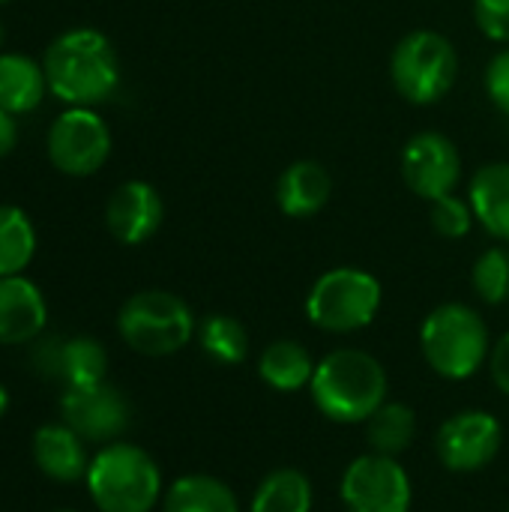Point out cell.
Wrapping results in <instances>:
<instances>
[{"label":"cell","instance_id":"cell-28","mask_svg":"<svg viewBox=\"0 0 509 512\" xmlns=\"http://www.w3.org/2000/svg\"><path fill=\"white\" fill-rule=\"evenodd\" d=\"M474 18L492 42H509V0H474Z\"/></svg>","mask_w":509,"mask_h":512},{"label":"cell","instance_id":"cell-10","mask_svg":"<svg viewBox=\"0 0 509 512\" xmlns=\"http://www.w3.org/2000/svg\"><path fill=\"white\" fill-rule=\"evenodd\" d=\"M63 423L87 444H114L129 429V402L108 381L87 387H66L60 399Z\"/></svg>","mask_w":509,"mask_h":512},{"label":"cell","instance_id":"cell-15","mask_svg":"<svg viewBox=\"0 0 509 512\" xmlns=\"http://www.w3.org/2000/svg\"><path fill=\"white\" fill-rule=\"evenodd\" d=\"M48 321L42 291L24 276H0V345H30Z\"/></svg>","mask_w":509,"mask_h":512},{"label":"cell","instance_id":"cell-11","mask_svg":"<svg viewBox=\"0 0 509 512\" xmlns=\"http://www.w3.org/2000/svg\"><path fill=\"white\" fill-rule=\"evenodd\" d=\"M30 366L39 378L66 387H87L105 381L108 351L90 336H39L30 342Z\"/></svg>","mask_w":509,"mask_h":512},{"label":"cell","instance_id":"cell-26","mask_svg":"<svg viewBox=\"0 0 509 512\" xmlns=\"http://www.w3.org/2000/svg\"><path fill=\"white\" fill-rule=\"evenodd\" d=\"M471 285L477 297L489 306H501L509 300V249L507 246H492L486 249L474 270H471Z\"/></svg>","mask_w":509,"mask_h":512},{"label":"cell","instance_id":"cell-13","mask_svg":"<svg viewBox=\"0 0 509 512\" xmlns=\"http://www.w3.org/2000/svg\"><path fill=\"white\" fill-rule=\"evenodd\" d=\"M402 177L426 201L453 195L462 177L459 147L441 132H417L402 150Z\"/></svg>","mask_w":509,"mask_h":512},{"label":"cell","instance_id":"cell-21","mask_svg":"<svg viewBox=\"0 0 509 512\" xmlns=\"http://www.w3.org/2000/svg\"><path fill=\"white\" fill-rule=\"evenodd\" d=\"M165 512H240L234 489L207 474H189L171 483L162 501Z\"/></svg>","mask_w":509,"mask_h":512},{"label":"cell","instance_id":"cell-6","mask_svg":"<svg viewBox=\"0 0 509 512\" xmlns=\"http://www.w3.org/2000/svg\"><path fill=\"white\" fill-rule=\"evenodd\" d=\"M390 78L399 96L411 105H435L459 78V54L444 33L414 30L393 48Z\"/></svg>","mask_w":509,"mask_h":512},{"label":"cell","instance_id":"cell-34","mask_svg":"<svg viewBox=\"0 0 509 512\" xmlns=\"http://www.w3.org/2000/svg\"><path fill=\"white\" fill-rule=\"evenodd\" d=\"M57 512H75V510H57Z\"/></svg>","mask_w":509,"mask_h":512},{"label":"cell","instance_id":"cell-20","mask_svg":"<svg viewBox=\"0 0 509 512\" xmlns=\"http://www.w3.org/2000/svg\"><path fill=\"white\" fill-rule=\"evenodd\" d=\"M45 69L24 54H0V108L9 114L33 111L45 96Z\"/></svg>","mask_w":509,"mask_h":512},{"label":"cell","instance_id":"cell-9","mask_svg":"<svg viewBox=\"0 0 509 512\" xmlns=\"http://www.w3.org/2000/svg\"><path fill=\"white\" fill-rule=\"evenodd\" d=\"M111 156V132L90 108L63 111L48 129V159L69 177L96 174Z\"/></svg>","mask_w":509,"mask_h":512},{"label":"cell","instance_id":"cell-33","mask_svg":"<svg viewBox=\"0 0 509 512\" xmlns=\"http://www.w3.org/2000/svg\"><path fill=\"white\" fill-rule=\"evenodd\" d=\"M0 42H3V30H0Z\"/></svg>","mask_w":509,"mask_h":512},{"label":"cell","instance_id":"cell-1","mask_svg":"<svg viewBox=\"0 0 509 512\" xmlns=\"http://www.w3.org/2000/svg\"><path fill=\"white\" fill-rule=\"evenodd\" d=\"M48 87L72 108L105 102L120 84V60L105 33L78 27L60 33L42 60Z\"/></svg>","mask_w":509,"mask_h":512},{"label":"cell","instance_id":"cell-5","mask_svg":"<svg viewBox=\"0 0 509 512\" xmlns=\"http://www.w3.org/2000/svg\"><path fill=\"white\" fill-rule=\"evenodd\" d=\"M120 339L144 357H171L183 351L195 336V315L171 291H138L117 315Z\"/></svg>","mask_w":509,"mask_h":512},{"label":"cell","instance_id":"cell-18","mask_svg":"<svg viewBox=\"0 0 509 512\" xmlns=\"http://www.w3.org/2000/svg\"><path fill=\"white\" fill-rule=\"evenodd\" d=\"M468 204L474 219L495 237L509 243V162L483 165L471 177Z\"/></svg>","mask_w":509,"mask_h":512},{"label":"cell","instance_id":"cell-23","mask_svg":"<svg viewBox=\"0 0 509 512\" xmlns=\"http://www.w3.org/2000/svg\"><path fill=\"white\" fill-rule=\"evenodd\" d=\"M36 231L24 210L0 204V276H21L33 261Z\"/></svg>","mask_w":509,"mask_h":512},{"label":"cell","instance_id":"cell-4","mask_svg":"<svg viewBox=\"0 0 509 512\" xmlns=\"http://www.w3.org/2000/svg\"><path fill=\"white\" fill-rule=\"evenodd\" d=\"M420 348L426 363L447 381L474 378L492 354L486 321L465 303L432 309L420 327Z\"/></svg>","mask_w":509,"mask_h":512},{"label":"cell","instance_id":"cell-30","mask_svg":"<svg viewBox=\"0 0 509 512\" xmlns=\"http://www.w3.org/2000/svg\"><path fill=\"white\" fill-rule=\"evenodd\" d=\"M489 363H492V378H495L498 390H501L504 396H509V333L498 339V345L492 348Z\"/></svg>","mask_w":509,"mask_h":512},{"label":"cell","instance_id":"cell-36","mask_svg":"<svg viewBox=\"0 0 509 512\" xmlns=\"http://www.w3.org/2000/svg\"><path fill=\"white\" fill-rule=\"evenodd\" d=\"M507 512H509V510H507Z\"/></svg>","mask_w":509,"mask_h":512},{"label":"cell","instance_id":"cell-17","mask_svg":"<svg viewBox=\"0 0 509 512\" xmlns=\"http://www.w3.org/2000/svg\"><path fill=\"white\" fill-rule=\"evenodd\" d=\"M333 192L330 171L315 159L291 162L276 180V204L291 219H309L324 210Z\"/></svg>","mask_w":509,"mask_h":512},{"label":"cell","instance_id":"cell-27","mask_svg":"<svg viewBox=\"0 0 509 512\" xmlns=\"http://www.w3.org/2000/svg\"><path fill=\"white\" fill-rule=\"evenodd\" d=\"M432 228L444 237V240H462L468 237L471 225H474V210L468 201L456 198V195H444L438 201H432Z\"/></svg>","mask_w":509,"mask_h":512},{"label":"cell","instance_id":"cell-29","mask_svg":"<svg viewBox=\"0 0 509 512\" xmlns=\"http://www.w3.org/2000/svg\"><path fill=\"white\" fill-rule=\"evenodd\" d=\"M486 93L495 102V108L509 117V48L492 57L486 69Z\"/></svg>","mask_w":509,"mask_h":512},{"label":"cell","instance_id":"cell-35","mask_svg":"<svg viewBox=\"0 0 509 512\" xmlns=\"http://www.w3.org/2000/svg\"><path fill=\"white\" fill-rule=\"evenodd\" d=\"M0 3H6V0H0Z\"/></svg>","mask_w":509,"mask_h":512},{"label":"cell","instance_id":"cell-2","mask_svg":"<svg viewBox=\"0 0 509 512\" xmlns=\"http://www.w3.org/2000/svg\"><path fill=\"white\" fill-rule=\"evenodd\" d=\"M387 372L384 366L360 351L339 348L330 351L312 375L309 393L315 408L333 423H363L387 402Z\"/></svg>","mask_w":509,"mask_h":512},{"label":"cell","instance_id":"cell-14","mask_svg":"<svg viewBox=\"0 0 509 512\" xmlns=\"http://www.w3.org/2000/svg\"><path fill=\"white\" fill-rule=\"evenodd\" d=\"M165 207L159 192L144 180H129L114 189L105 207V225L111 237L123 246L147 243L162 225Z\"/></svg>","mask_w":509,"mask_h":512},{"label":"cell","instance_id":"cell-25","mask_svg":"<svg viewBox=\"0 0 509 512\" xmlns=\"http://www.w3.org/2000/svg\"><path fill=\"white\" fill-rule=\"evenodd\" d=\"M198 345L213 363L222 366H237L249 354L246 327L231 315H207L198 324Z\"/></svg>","mask_w":509,"mask_h":512},{"label":"cell","instance_id":"cell-12","mask_svg":"<svg viewBox=\"0 0 509 512\" xmlns=\"http://www.w3.org/2000/svg\"><path fill=\"white\" fill-rule=\"evenodd\" d=\"M501 444L504 429L489 411H462L438 429L435 450L447 471L474 474L501 453Z\"/></svg>","mask_w":509,"mask_h":512},{"label":"cell","instance_id":"cell-32","mask_svg":"<svg viewBox=\"0 0 509 512\" xmlns=\"http://www.w3.org/2000/svg\"><path fill=\"white\" fill-rule=\"evenodd\" d=\"M9 411V393H6V387L0 384V417Z\"/></svg>","mask_w":509,"mask_h":512},{"label":"cell","instance_id":"cell-16","mask_svg":"<svg viewBox=\"0 0 509 512\" xmlns=\"http://www.w3.org/2000/svg\"><path fill=\"white\" fill-rule=\"evenodd\" d=\"M84 444L87 441L66 423H48L33 435V462L45 477L57 483H78L90 468Z\"/></svg>","mask_w":509,"mask_h":512},{"label":"cell","instance_id":"cell-7","mask_svg":"<svg viewBox=\"0 0 509 512\" xmlns=\"http://www.w3.org/2000/svg\"><path fill=\"white\" fill-rule=\"evenodd\" d=\"M381 282L360 267L327 270L306 297V318L327 333H357L381 309Z\"/></svg>","mask_w":509,"mask_h":512},{"label":"cell","instance_id":"cell-31","mask_svg":"<svg viewBox=\"0 0 509 512\" xmlns=\"http://www.w3.org/2000/svg\"><path fill=\"white\" fill-rule=\"evenodd\" d=\"M15 141H18V126H15V114L3 111L0 108V159L9 156L15 150Z\"/></svg>","mask_w":509,"mask_h":512},{"label":"cell","instance_id":"cell-3","mask_svg":"<svg viewBox=\"0 0 509 512\" xmlns=\"http://www.w3.org/2000/svg\"><path fill=\"white\" fill-rule=\"evenodd\" d=\"M87 492L99 512H150L162 498V474L135 444H105L87 468Z\"/></svg>","mask_w":509,"mask_h":512},{"label":"cell","instance_id":"cell-8","mask_svg":"<svg viewBox=\"0 0 509 512\" xmlns=\"http://www.w3.org/2000/svg\"><path fill=\"white\" fill-rule=\"evenodd\" d=\"M339 492L348 512H408L414 501L408 471L381 453L357 456L345 468Z\"/></svg>","mask_w":509,"mask_h":512},{"label":"cell","instance_id":"cell-24","mask_svg":"<svg viewBox=\"0 0 509 512\" xmlns=\"http://www.w3.org/2000/svg\"><path fill=\"white\" fill-rule=\"evenodd\" d=\"M366 423H369L372 453L393 456V459L408 450L417 432V417L405 402H384Z\"/></svg>","mask_w":509,"mask_h":512},{"label":"cell","instance_id":"cell-22","mask_svg":"<svg viewBox=\"0 0 509 512\" xmlns=\"http://www.w3.org/2000/svg\"><path fill=\"white\" fill-rule=\"evenodd\" d=\"M312 504L315 492L309 477L297 468H276L258 483L249 512H312Z\"/></svg>","mask_w":509,"mask_h":512},{"label":"cell","instance_id":"cell-19","mask_svg":"<svg viewBox=\"0 0 509 512\" xmlns=\"http://www.w3.org/2000/svg\"><path fill=\"white\" fill-rule=\"evenodd\" d=\"M315 366L318 363L300 342L279 339L264 348V354L258 360V375L267 387H273L279 393H297L312 384Z\"/></svg>","mask_w":509,"mask_h":512}]
</instances>
